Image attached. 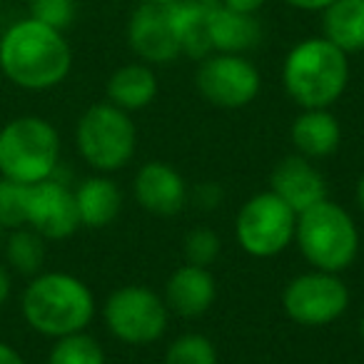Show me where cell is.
Wrapping results in <instances>:
<instances>
[{"instance_id": "cell-1", "label": "cell", "mask_w": 364, "mask_h": 364, "mask_svg": "<svg viewBox=\"0 0 364 364\" xmlns=\"http://www.w3.org/2000/svg\"><path fill=\"white\" fill-rule=\"evenodd\" d=\"M73 68V50L55 28L23 18L0 36V73L23 90H50Z\"/></svg>"}, {"instance_id": "cell-2", "label": "cell", "mask_w": 364, "mask_h": 364, "mask_svg": "<svg viewBox=\"0 0 364 364\" xmlns=\"http://www.w3.org/2000/svg\"><path fill=\"white\" fill-rule=\"evenodd\" d=\"M23 319L33 332L60 339L85 332L95 314V297L82 279L68 272H38L21 297Z\"/></svg>"}, {"instance_id": "cell-3", "label": "cell", "mask_w": 364, "mask_h": 364, "mask_svg": "<svg viewBox=\"0 0 364 364\" xmlns=\"http://www.w3.org/2000/svg\"><path fill=\"white\" fill-rule=\"evenodd\" d=\"M349 80L347 53L327 38H309L284 58L282 82L287 95L307 110H322L344 92Z\"/></svg>"}, {"instance_id": "cell-4", "label": "cell", "mask_w": 364, "mask_h": 364, "mask_svg": "<svg viewBox=\"0 0 364 364\" xmlns=\"http://www.w3.org/2000/svg\"><path fill=\"white\" fill-rule=\"evenodd\" d=\"M60 167V135L38 115H21L0 127V177L36 185L55 177Z\"/></svg>"}, {"instance_id": "cell-5", "label": "cell", "mask_w": 364, "mask_h": 364, "mask_svg": "<svg viewBox=\"0 0 364 364\" xmlns=\"http://www.w3.org/2000/svg\"><path fill=\"white\" fill-rule=\"evenodd\" d=\"M294 237L304 257L322 272L337 274L357 257L359 235L354 220L329 200H322L297 215Z\"/></svg>"}, {"instance_id": "cell-6", "label": "cell", "mask_w": 364, "mask_h": 364, "mask_svg": "<svg viewBox=\"0 0 364 364\" xmlns=\"http://www.w3.org/2000/svg\"><path fill=\"white\" fill-rule=\"evenodd\" d=\"M75 142L87 165L100 172H115L125 167L135 152V125L122 107L97 102L77 120Z\"/></svg>"}, {"instance_id": "cell-7", "label": "cell", "mask_w": 364, "mask_h": 364, "mask_svg": "<svg viewBox=\"0 0 364 364\" xmlns=\"http://www.w3.org/2000/svg\"><path fill=\"white\" fill-rule=\"evenodd\" d=\"M297 213L274 193L255 195L237 215V242L252 257H274L289 245Z\"/></svg>"}, {"instance_id": "cell-8", "label": "cell", "mask_w": 364, "mask_h": 364, "mask_svg": "<svg viewBox=\"0 0 364 364\" xmlns=\"http://www.w3.org/2000/svg\"><path fill=\"white\" fill-rule=\"evenodd\" d=\"M105 322L127 344L155 342L167 327V304L147 287H120L107 297Z\"/></svg>"}, {"instance_id": "cell-9", "label": "cell", "mask_w": 364, "mask_h": 364, "mask_svg": "<svg viewBox=\"0 0 364 364\" xmlns=\"http://www.w3.org/2000/svg\"><path fill=\"white\" fill-rule=\"evenodd\" d=\"M287 314L299 324L319 327V324L334 322L347 309L349 292L347 284L332 272H309L299 274L287 284L282 294Z\"/></svg>"}, {"instance_id": "cell-10", "label": "cell", "mask_w": 364, "mask_h": 364, "mask_svg": "<svg viewBox=\"0 0 364 364\" xmlns=\"http://www.w3.org/2000/svg\"><path fill=\"white\" fill-rule=\"evenodd\" d=\"M198 90L218 107H242L259 92V73L247 58L218 53L205 58L198 70Z\"/></svg>"}, {"instance_id": "cell-11", "label": "cell", "mask_w": 364, "mask_h": 364, "mask_svg": "<svg viewBox=\"0 0 364 364\" xmlns=\"http://www.w3.org/2000/svg\"><path fill=\"white\" fill-rule=\"evenodd\" d=\"M26 225L46 240H65L80 228L75 193L58 177L28 185Z\"/></svg>"}, {"instance_id": "cell-12", "label": "cell", "mask_w": 364, "mask_h": 364, "mask_svg": "<svg viewBox=\"0 0 364 364\" xmlns=\"http://www.w3.org/2000/svg\"><path fill=\"white\" fill-rule=\"evenodd\" d=\"M127 43L147 63H170L182 53L172 8L145 0L127 23Z\"/></svg>"}, {"instance_id": "cell-13", "label": "cell", "mask_w": 364, "mask_h": 364, "mask_svg": "<svg viewBox=\"0 0 364 364\" xmlns=\"http://www.w3.org/2000/svg\"><path fill=\"white\" fill-rule=\"evenodd\" d=\"M135 198L147 213L172 218L185 208L188 188L180 172L167 162H147L135 177Z\"/></svg>"}, {"instance_id": "cell-14", "label": "cell", "mask_w": 364, "mask_h": 364, "mask_svg": "<svg viewBox=\"0 0 364 364\" xmlns=\"http://www.w3.org/2000/svg\"><path fill=\"white\" fill-rule=\"evenodd\" d=\"M272 193L299 215L327 200V182L304 157L292 155L272 170Z\"/></svg>"}, {"instance_id": "cell-15", "label": "cell", "mask_w": 364, "mask_h": 364, "mask_svg": "<svg viewBox=\"0 0 364 364\" xmlns=\"http://www.w3.org/2000/svg\"><path fill=\"white\" fill-rule=\"evenodd\" d=\"M210 46L218 53L242 55L245 50H252L262 41V28L252 13H237L225 8L223 3L215 6L208 21Z\"/></svg>"}, {"instance_id": "cell-16", "label": "cell", "mask_w": 364, "mask_h": 364, "mask_svg": "<svg viewBox=\"0 0 364 364\" xmlns=\"http://www.w3.org/2000/svg\"><path fill=\"white\" fill-rule=\"evenodd\" d=\"M167 304L180 317H200L215 302V279L205 267L185 264L167 279Z\"/></svg>"}, {"instance_id": "cell-17", "label": "cell", "mask_w": 364, "mask_h": 364, "mask_svg": "<svg viewBox=\"0 0 364 364\" xmlns=\"http://www.w3.org/2000/svg\"><path fill=\"white\" fill-rule=\"evenodd\" d=\"M218 3L220 0H180V3L170 6L177 38H180V48L190 58L205 60L208 53L213 50L208 36V21Z\"/></svg>"}, {"instance_id": "cell-18", "label": "cell", "mask_w": 364, "mask_h": 364, "mask_svg": "<svg viewBox=\"0 0 364 364\" xmlns=\"http://www.w3.org/2000/svg\"><path fill=\"white\" fill-rule=\"evenodd\" d=\"M75 205L77 215H80V225L97 230L117 218L122 208V195L115 182L107 177H87L77 185Z\"/></svg>"}, {"instance_id": "cell-19", "label": "cell", "mask_w": 364, "mask_h": 364, "mask_svg": "<svg viewBox=\"0 0 364 364\" xmlns=\"http://www.w3.org/2000/svg\"><path fill=\"white\" fill-rule=\"evenodd\" d=\"M322 31L347 55L364 50V0H332L322 11Z\"/></svg>"}, {"instance_id": "cell-20", "label": "cell", "mask_w": 364, "mask_h": 364, "mask_svg": "<svg viewBox=\"0 0 364 364\" xmlns=\"http://www.w3.org/2000/svg\"><path fill=\"white\" fill-rule=\"evenodd\" d=\"M339 122L327 110H304L292 125V142L307 157H327L339 147Z\"/></svg>"}, {"instance_id": "cell-21", "label": "cell", "mask_w": 364, "mask_h": 364, "mask_svg": "<svg viewBox=\"0 0 364 364\" xmlns=\"http://www.w3.org/2000/svg\"><path fill=\"white\" fill-rule=\"evenodd\" d=\"M157 95V77L147 65H122L107 80V100L125 112L142 110Z\"/></svg>"}, {"instance_id": "cell-22", "label": "cell", "mask_w": 364, "mask_h": 364, "mask_svg": "<svg viewBox=\"0 0 364 364\" xmlns=\"http://www.w3.org/2000/svg\"><path fill=\"white\" fill-rule=\"evenodd\" d=\"M3 255H6L3 262L8 264V269L26 274V277H36L38 272H43V264H46V237H41L28 225L8 230Z\"/></svg>"}, {"instance_id": "cell-23", "label": "cell", "mask_w": 364, "mask_h": 364, "mask_svg": "<svg viewBox=\"0 0 364 364\" xmlns=\"http://www.w3.org/2000/svg\"><path fill=\"white\" fill-rule=\"evenodd\" d=\"M48 364H105V352L90 334L77 332L55 339Z\"/></svg>"}, {"instance_id": "cell-24", "label": "cell", "mask_w": 364, "mask_h": 364, "mask_svg": "<svg viewBox=\"0 0 364 364\" xmlns=\"http://www.w3.org/2000/svg\"><path fill=\"white\" fill-rule=\"evenodd\" d=\"M165 364H218V354L203 334H182L167 347Z\"/></svg>"}, {"instance_id": "cell-25", "label": "cell", "mask_w": 364, "mask_h": 364, "mask_svg": "<svg viewBox=\"0 0 364 364\" xmlns=\"http://www.w3.org/2000/svg\"><path fill=\"white\" fill-rule=\"evenodd\" d=\"M26 198L28 185L0 177V225L6 230H16L26 225Z\"/></svg>"}, {"instance_id": "cell-26", "label": "cell", "mask_w": 364, "mask_h": 364, "mask_svg": "<svg viewBox=\"0 0 364 364\" xmlns=\"http://www.w3.org/2000/svg\"><path fill=\"white\" fill-rule=\"evenodd\" d=\"M28 18L63 33L75 21V0H28Z\"/></svg>"}, {"instance_id": "cell-27", "label": "cell", "mask_w": 364, "mask_h": 364, "mask_svg": "<svg viewBox=\"0 0 364 364\" xmlns=\"http://www.w3.org/2000/svg\"><path fill=\"white\" fill-rule=\"evenodd\" d=\"M220 255V240L213 230L198 228L185 237V257L190 264L198 267H208L215 262V257Z\"/></svg>"}, {"instance_id": "cell-28", "label": "cell", "mask_w": 364, "mask_h": 364, "mask_svg": "<svg viewBox=\"0 0 364 364\" xmlns=\"http://www.w3.org/2000/svg\"><path fill=\"white\" fill-rule=\"evenodd\" d=\"M195 203L203 210H215L220 203H223V188L215 185V182H205V185H198L195 188Z\"/></svg>"}, {"instance_id": "cell-29", "label": "cell", "mask_w": 364, "mask_h": 364, "mask_svg": "<svg viewBox=\"0 0 364 364\" xmlns=\"http://www.w3.org/2000/svg\"><path fill=\"white\" fill-rule=\"evenodd\" d=\"M225 8H230V11H237V13H257L259 8L267 3V0H220Z\"/></svg>"}, {"instance_id": "cell-30", "label": "cell", "mask_w": 364, "mask_h": 364, "mask_svg": "<svg viewBox=\"0 0 364 364\" xmlns=\"http://www.w3.org/2000/svg\"><path fill=\"white\" fill-rule=\"evenodd\" d=\"M11 292H13V277H11V269L8 264L0 259V307L11 299Z\"/></svg>"}, {"instance_id": "cell-31", "label": "cell", "mask_w": 364, "mask_h": 364, "mask_svg": "<svg viewBox=\"0 0 364 364\" xmlns=\"http://www.w3.org/2000/svg\"><path fill=\"white\" fill-rule=\"evenodd\" d=\"M0 364H26V359H23V354L13 344L0 339Z\"/></svg>"}, {"instance_id": "cell-32", "label": "cell", "mask_w": 364, "mask_h": 364, "mask_svg": "<svg viewBox=\"0 0 364 364\" xmlns=\"http://www.w3.org/2000/svg\"><path fill=\"white\" fill-rule=\"evenodd\" d=\"M284 3H287V6H292V8H297V11L314 13V11H324L332 0H284Z\"/></svg>"}, {"instance_id": "cell-33", "label": "cell", "mask_w": 364, "mask_h": 364, "mask_svg": "<svg viewBox=\"0 0 364 364\" xmlns=\"http://www.w3.org/2000/svg\"><path fill=\"white\" fill-rule=\"evenodd\" d=\"M357 200H359V208L364 210V175H362V180H359V185H357Z\"/></svg>"}, {"instance_id": "cell-34", "label": "cell", "mask_w": 364, "mask_h": 364, "mask_svg": "<svg viewBox=\"0 0 364 364\" xmlns=\"http://www.w3.org/2000/svg\"><path fill=\"white\" fill-rule=\"evenodd\" d=\"M6 237H8V230L0 225V247H3V242H6Z\"/></svg>"}, {"instance_id": "cell-35", "label": "cell", "mask_w": 364, "mask_h": 364, "mask_svg": "<svg viewBox=\"0 0 364 364\" xmlns=\"http://www.w3.org/2000/svg\"><path fill=\"white\" fill-rule=\"evenodd\" d=\"M152 3H160V6H172V3H180V0H152Z\"/></svg>"}, {"instance_id": "cell-36", "label": "cell", "mask_w": 364, "mask_h": 364, "mask_svg": "<svg viewBox=\"0 0 364 364\" xmlns=\"http://www.w3.org/2000/svg\"><path fill=\"white\" fill-rule=\"evenodd\" d=\"M362 339H364V317H362Z\"/></svg>"}]
</instances>
